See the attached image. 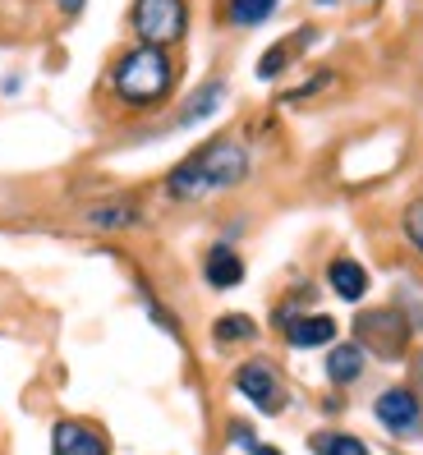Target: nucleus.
<instances>
[{
  "label": "nucleus",
  "mask_w": 423,
  "mask_h": 455,
  "mask_svg": "<svg viewBox=\"0 0 423 455\" xmlns=\"http://www.w3.org/2000/svg\"><path fill=\"white\" fill-rule=\"evenodd\" d=\"M317 455H368V446L359 437H346V433H336V437H317L313 442Z\"/></svg>",
  "instance_id": "ddd939ff"
},
{
  "label": "nucleus",
  "mask_w": 423,
  "mask_h": 455,
  "mask_svg": "<svg viewBox=\"0 0 423 455\" xmlns=\"http://www.w3.org/2000/svg\"><path fill=\"white\" fill-rule=\"evenodd\" d=\"M249 336H253V323L240 317V313H230V317L217 323V340H249Z\"/></svg>",
  "instance_id": "2eb2a0df"
},
{
  "label": "nucleus",
  "mask_w": 423,
  "mask_h": 455,
  "mask_svg": "<svg viewBox=\"0 0 423 455\" xmlns=\"http://www.w3.org/2000/svg\"><path fill=\"white\" fill-rule=\"evenodd\" d=\"M244 175H249V152L235 139H217V143L198 148L180 171H171V194L175 198H203V194L240 184Z\"/></svg>",
  "instance_id": "f257e3e1"
},
{
  "label": "nucleus",
  "mask_w": 423,
  "mask_h": 455,
  "mask_svg": "<svg viewBox=\"0 0 423 455\" xmlns=\"http://www.w3.org/2000/svg\"><path fill=\"white\" fill-rule=\"evenodd\" d=\"M56 5H60L65 14H78V10H84V0H56Z\"/></svg>",
  "instance_id": "6ab92c4d"
},
{
  "label": "nucleus",
  "mask_w": 423,
  "mask_h": 455,
  "mask_svg": "<svg viewBox=\"0 0 423 455\" xmlns=\"http://www.w3.org/2000/svg\"><path fill=\"white\" fill-rule=\"evenodd\" d=\"M336 336V323L323 313H313V317H295L290 323V345H299V350H308V345H327Z\"/></svg>",
  "instance_id": "9d476101"
},
{
  "label": "nucleus",
  "mask_w": 423,
  "mask_h": 455,
  "mask_svg": "<svg viewBox=\"0 0 423 455\" xmlns=\"http://www.w3.org/2000/svg\"><path fill=\"white\" fill-rule=\"evenodd\" d=\"M235 387H240L253 405L262 410V414H276L281 405H285V395H281V382H276V372L267 368V363H244L240 372H235Z\"/></svg>",
  "instance_id": "423d86ee"
},
{
  "label": "nucleus",
  "mask_w": 423,
  "mask_h": 455,
  "mask_svg": "<svg viewBox=\"0 0 423 455\" xmlns=\"http://www.w3.org/2000/svg\"><path fill=\"white\" fill-rule=\"evenodd\" d=\"M175 84V69L162 46H139L116 65V92L124 106H156Z\"/></svg>",
  "instance_id": "f03ea898"
},
{
  "label": "nucleus",
  "mask_w": 423,
  "mask_h": 455,
  "mask_svg": "<svg viewBox=\"0 0 423 455\" xmlns=\"http://www.w3.org/2000/svg\"><path fill=\"white\" fill-rule=\"evenodd\" d=\"M331 290L340 294V299H363V290H368V272L359 262H350V258H336L331 262Z\"/></svg>",
  "instance_id": "1a4fd4ad"
},
{
  "label": "nucleus",
  "mask_w": 423,
  "mask_h": 455,
  "mask_svg": "<svg viewBox=\"0 0 423 455\" xmlns=\"http://www.w3.org/2000/svg\"><path fill=\"white\" fill-rule=\"evenodd\" d=\"M189 10L184 0H134V33L143 37V46H171L184 37Z\"/></svg>",
  "instance_id": "7ed1b4c3"
},
{
  "label": "nucleus",
  "mask_w": 423,
  "mask_h": 455,
  "mask_svg": "<svg viewBox=\"0 0 423 455\" xmlns=\"http://www.w3.org/2000/svg\"><path fill=\"white\" fill-rule=\"evenodd\" d=\"M240 276H244V262L235 258V249L217 244V249L207 253V281L217 285V290H230V285H240Z\"/></svg>",
  "instance_id": "6e6552de"
},
{
  "label": "nucleus",
  "mask_w": 423,
  "mask_h": 455,
  "mask_svg": "<svg viewBox=\"0 0 423 455\" xmlns=\"http://www.w3.org/2000/svg\"><path fill=\"white\" fill-rule=\"evenodd\" d=\"M373 414H378V423L387 427V433H395V437H414L419 427H423L419 400H414L405 387H391V391H382V395H378V405H373Z\"/></svg>",
  "instance_id": "39448f33"
},
{
  "label": "nucleus",
  "mask_w": 423,
  "mask_h": 455,
  "mask_svg": "<svg viewBox=\"0 0 423 455\" xmlns=\"http://www.w3.org/2000/svg\"><path fill=\"white\" fill-rule=\"evenodd\" d=\"M276 10V0H230V19L240 23V28H253V23H262Z\"/></svg>",
  "instance_id": "f8f14e48"
},
{
  "label": "nucleus",
  "mask_w": 423,
  "mask_h": 455,
  "mask_svg": "<svg viewBox=\"0 0 423 455\" xmlns=\"http://www.w3.org/2000/svg\"><path fill=\"white\" fill-rule=\"evenodd\" d=\"M405 235H410V244L423 253V203H410L405 207Z\"/></svg>",
  "instance_id": "dca6fc26"
},
{
  "label": "nucleus",
  "mask_w": 423,
  "mask_h": 455,
  "mask_svg": "<svg viewBox=\"0 0 423 455\" xmlns=\"http://www.w3.org/2000/svg\"><path fill=\"white\" fill-rule=\"evenodd\" d=\"M226 97V84H207L203 92H198V101L189 106V111H184V124H194V120H203L207 111H212V106H217Z\"/></svg>",
  "instance_id": "4468645a"
},
{
  "label": "nucleus",
  "mask_w": 423,
  "mask_h": 455,
  "mask_svg": "<svg viewBox=\"0 0 423 455\" xmlns=\"http://www.w3.org/2000/svg\"><path fill=\"white\" fill-rule=\"evenodd\" d=\"M129 221H134V212H129V207L124 212L120 207L116 212H92V226H129Z\"/></svg>",
  "instance_id": "a211bd4d"
},
{
  "label": "nucleus",
  "mask_w": 423,
  "mask_h": 455,
  "mask_svg": "<svg viewBox=\"0 0 423 455\" xmlns=\"http://www.w3.org/2000/svg\"><path fill=\"white\" fill-rule=\"evenodd\" d=\"M359 340H368V350H378L382 359H401L410 327L401 313H363L359 317Z\"/></svg>",
  "instance_id": "20e7f679"
},
{
  "label": "nucleus",
  "mask_w": 423,
  "mask_h": 455,
  "mask_svg": "<svg viewBox=\"0 0 423 455\" xmlns=\"http://www.w3.org/2000/svg\"><path fill=\"white\" fill-rule=\"evenodd\" d=\"M363 372V350L359 345H336V350L327 355V378L331 382H355Z\"/></svg>",
  "instance_id": "9b49d317"
},
{
  "label": "nucleus",
  "mask_w": 423,
  "mask_h": 455,
  "mask_svg": "<svg viewBox=\"0 0 423 455\" xmlns=\"http://www.w3.org/2000/svg\"><path fill=\"white\" fill-rule=\"evenodd\" d=\"M281 69H285V46H272L267 56H262L258 74H262V78H272V74H281Z\"/></svg>",
  "instance_id": "f3484780"
},
{
  "label": "nucleus",
  "mask_w": 423,
  "mask_h": 455,
  "mask_svg": "<svg viewBox=\"0 0 423 455\" xmlns=\"http://www.w3.org/2000/svg\"><path fill=\"white\" fill-rule=\"evenodd\" d=\"M51 446H56V455H106V437L88 423H60Z\"/></svg>",
  "instance_id": "0eeeda50"
}]
</instances>
